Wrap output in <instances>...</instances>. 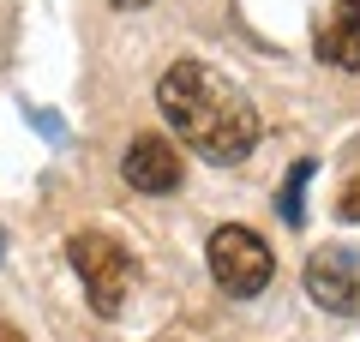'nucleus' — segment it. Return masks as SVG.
Masks as SVG:
<instances>
[{"label": "nucleus", "mask_w": 360, "mask_h": 342, "mask_svg": "<svg viewBox=\"0 0 360 342\" xmlns=\"http://www.w3.org/2000/svg\"><path fill=\"white\" fill-rule=\"evenodd\" d=\"M342 216H348V222H360V180L342 192Z\"/></svg>", "instance_id": "8"}, {"label": "nucleus", "mask_w": 360, "mask_h": 342, "mask_svg": "<svg viewBox=\"0 0 360 342\" xmlns=\"http://www.w3.org/2000/svg\"><path fill=\"white\" fill-rule=\"evenodd\" d=\"M0 342H25V336H18V324H6V318H0Z\"/></svg>", "instance_id": "9"}, {"label": "nucleus", "mask_w": 360, "mask_h": 342, "mask_svg": "<svg viewBox=\"0 0 360 342\" xmlns=\"http://www.w3.org/2000/svg\"><path fill=\"white\" fill-rule=\"evenodd\" d=\"M319 61L336 72H360V0H330L319 25Z\"/></svg>", "instance_id": "6"}, {"label": "nucleus", "mask_w": 360, "mask_h": 342, "mask_svg": "<svg viewBox=\"0 0 360 342\" xmlns=\"http://www.w3.org/2000/svg\"><path fill=\"white\" fill-rule=\"evenodd\" d=\"M205 265H210V277H217V289L229 294V300H252V294H264L270 277H276L270 246L258 241L252 228H240V222H222L217 234H210Z\"/></svg>", "instance_id": "3"}, {"label": "nucleus", "mask_w": 360, "mask_h": 342, "mask_svg": "<svg viewBox=\"0 0 360 342\" xmlns=\"http://www.w3.org/2000/svg\"><path fill=\"white\" fill-rule=\"evenodd\" d=\"M307 294L324 306V312H348L360 318V258L342 253V246H324V253L307 258Z\"/></svg>", "instance_id": "4"}, {"label": "nucleus", "mask_w": 360, "mask_h": 342, "mask_svg": "<svg viewBox=\"0 0 360 342\" xmlns=\"http://www.w3.org/2000/svg\"><path fill=\"white\" fill-rule=\"evenodd\" d=\"M66 258H72V270H78V282H84L90 306H96L103 318H115L120 306H127V294H132V253L115 241V234L84 228V234L66 241Z\"/></svg>", "instance_id": "2"}, {"label": "nucleus", "mask_w": 360, "mask_h": 342, "mask_svg": "<svg viewBox=\"0 0 360 342\" xmlns=\"http://www.w3.org/2000/svg\"><path fill=\"white\" fill-rule=\"evenodd\" d=\"M115 6L120 13H139V6H150V0H115Z\"/></svg>", "instance_id": "10"}, {"label": "nucleus", "mask_w": 360, "mask_h": 342, "mask_svg": "<svg viewBox=\"0 0 360 342\" xmlns=\"http://www.w3.org/2000/svg\"><path fill=\"white\" fill-rule=\"evenodd\" d=\"M120 175H127L132 192H174L186 168H180V151L162 132H139V139L127 144V156H120Z\"/></svg>", "instance_id": "5"}, {"label": "nucleus", "mask_w": 360, "mask_h": 342, "mask_svg": "<svg viewBox=\"0 0 360 342\" xmlns=\"http://www.w3.org/2000/svg\"><path fill=\"white\" fill-rule=\"evenodd\" d=\"M307 175H312V163H300L295 175H288V186H283V216L288 222H300V186H307Z\"/></svg>", "instance_id": "7"}, {"label": "nucleus", "mask_w": 360, "mask_h": 342, "mask_svg": "<svg viewBox=\"0 0 360 342\" xmlns=\"http://www.w3.org/2000/svg\"><path fill=\"white\" fill-rule=\"evenodd\" d=\"M162 120L180 132V144L205 163H246L258 144V108L205 61H174L156 84Z\"/></svg>", "instance_id": "1"}]
</instances>
